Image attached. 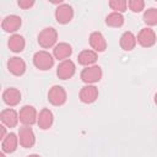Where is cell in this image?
Wrapping results in <instances>:
<instances>
[{"label": "cell", "instance_id": "obj_1", "mask_svg": "<svg viewBox=\"0 0 157 157\" xmlns=\"http://www.w3.org/2000/svg\"><path fill=\"white\" fill-rule=\"evenodd\" d=\"M56 40H58V32L53 27H45L38 34V44L44 49L55 47Z\"/></svg>", "mask_w": 157, "mask_h": 157}, {"label": "cell", "instance_id": "obj_2", "mask_svg": "<svg viewBox=\"0 0 157 157\" xmlns=\"http://www.w3.org/2000/svg\"><path fill=\"white\" fill-rule=\"evenodd\" d=\"M33 64L37 69L42 71L49 70L54 65V56L47 50H39L33 55Z\"/></svg>", "mask_w": 157, "mask_h": 157}, {"label": "cell", "instance_id": "obj_3", "mask_svg": "<svg viewBox=\"0 0 157 157\" xmlns=\"http://www.w3.org/2000/svg\"><path fill=\"white\" fill-rule=\"evenodd\" d=\"M103 76V71L101 69V66L98 65H92V66H87L85 67L81 74H80V77L81 80L86 83V85H93L98 81H101Z\"/></svg>", "mask_w": 157, "mask_h": 157}, {"label": "cell", "instance_id": "obj_4", "mask_svg": "<svg viewBox=\"0 0 157 157\" xmlns=\"http://www.w3.org/2000/svg\"><path fill=\"white\" fill-rule=\"evenodd\" d=\"M67 99V94L64 87L59 86V85H54L53 87L49 88L48 91V101L55 105V107H60L63 105Z\"/></svg>", "mask_w": 157, "mask_h": 157}, {"label": "cell", "instance_id": "obj_5", "mask_svg": "<svg viewBox=\"0 0 157 157\" xmlns=\"http://www.w3.org/2000/svg\"><path fill=\"white\" fill-rule=\"evenodd\" d=\"M18 141L23 148H31L36 144V135L31 126L23 125L18 129Z\"/></svg>", "mask_w": 157, "mask_h": 157}, {"label": "cell", "instance_id": "obj_6", "mask_svg": "<svg viewBox=\"0 0 157 157\" xmlns=\"http://www.w3.org/2000/svg\"><path fill=\"white\" fill-rule=\"evenodd\" d=\"M136 39H137V43L141 47H144V48H151V47H153L156 44L157 36H156V33H155V31L152 28L145 27V28H142L139 32Z\"/></svg>", "mask_w": 157, "mask_h": 157}, {"label": "cell", "instance_id": "obj_7", "mask_svg": "<svg viewBox=\"0 0 157 157\" xmlns=\"http://www.w3.org/2000/svg\"><path fill=\"white\" fill-rule=\"evenodd\" d=\"M18 117H20V121L23 125H27V126L33 125L38 120V114H37L36 108L33 105H28V104L27 105H23L20 109Z\"/></svg>", "mask_w": 157, "mask_h": 157}, {"label": "cell", "instance_id": "obj_8", "mask_svg": "<svg viewBox=\"0 0 157 157\" xmlns=\"http://www.w3.org/2000/svg\"><path fill=\"white\" fill-rule=\"evenodd\" d=\"M74 17V9L69 4H61L56 7L55 10V20L60 25H66L69 23Z\"/></svg>", "mask_w": 157, "mask_h": 157}, {"label": "cell", "instance_id": "obj_9", "mask_svg": "<svg viewBox=\"0 0 157 157\" xmlns=\"http://www.w3.org/2000/svg\"><path fill=\"white\" fill-rule=\"evenodd\" d=\"M76 72V66L72 60L66 59L60 61V64L56 67V75L60 80H69L71 78Z\"/></svg>", "mask_w": 157, "mask_h": 157}, {"label": "cell", "instance_id": "obj_10", "mask_svg": "<svg viewBox=\"0 0 157 157\" xmlns=\"http://www.w3.org/2000/svg\"><path fill=\"white\" fill-rule=\"evenodd\" d=\"M0 120H1V123L5 126H7V128H15L18 124L20 117H18V113L15 109L6 108V109L1 110V113H0Z\"/></svg>", "mask_w": 157, "mask_h": 157}, {"label": "cell", "instance_id": "obj_11", "mask_svg": "<svg viewBox=\"0 0 157 157\" xmlns=\"http://www.w3.org/2000/svg\"><path fill=\"white\" fill-rule=\"evenodd\" d=\"M98 98V88L94 85H86L81 88L80 91V101L82 103L90 104L96 102V99Z\"/></svg>", "mask_w": 157, "mask_h": 157}, {"label": "cell", "instance_id": "obj_12", "mask_svg": "<svg viewBox=\"0 0 157 157\" xmlns=\"http://www.w3.org/2000/svg\"><path fill=\"white\" fill-rule=\"evenodd\" d=\"M90 45L96 53H102L107 49V40L101 32H92L90 34Z\"/></svg>", "mask_w": 157, "mask_h": 157}, {"label": "cell", "instance_id": "obj_13", "mask_svg": "<svg viewBox=\"0 0 157 157\" xmlns=\"http://www.w3.org/2000/svg\"><path fill=\"white\" fill-rule=\"evenodd\" d=\"M22 25V20L20 16L17 15H9L6 16L2 22H1V28L7 32V33H12V32H16Z\"/></svg>", "mask_w": 157, "mask_h": 157}, {"label": "cell", "instance_id": "obj_14", "mask_svg": "<svg viewBox=\"0 0 157 157\" xmlns=\"http://www.w3.org/2000/svg\"><path fill=\"white\" fill-rule=\"evenodd\" d=\"M7 69L12 75L22 76L26 72V63L23 59L18 58V56H12L7 61Z\"/></svg>", "mask_w": 157, "mask_h": 157}, {"label": "cell", "instance_id": "obj_15", "mask_svg": "<svg viewBox=\"0 0 157 157\" xmlns=\"http://www.w3.org/2000/svg\"><path fill=\"white\" fill-rule=\"evenodd\" d=\"M2 101L9 107H15L21 102V92L15 87H9L2 92Z\"/></svg>", "mask_w": 157, "mask_h": 157}, {"label": "cell", "instance_id": "obj_16", "mask_svg": "<svg viewBox=\"0 0 157 157\" xmlns=\"http://www.w3.org/2000/svg\"><path fill=\"white\" fill-rule=\"evenodd\" d=\"M18 135L15 132H9L6 137L1 141V150L4 153H12L17 150L18 146Z\"/></svg>", "mask_w": 157, "mask_h": 157}, {"label": "cell", "instance_id": "obj_17", "mask_svg": "<svg viewBox=\"0 0 157 157\" xmlns=\"http://www.w3.org/2000/svg\"><path fill=\"white\" fill-rule=\"evenodd\" d=\"M54 123V115L52 113L50 109L48 108H43L39 114H38V120H37V124L39 126V129L42 130H47L49 129Z\"/></svg>", "mask_w": 157, "mask_h": 157}, {"label": "cell", "instance_id": "obj_18", "mask_svg": "<svg viewBox=\"0 0 157 157\" xmlns=\"http://www.w3.org/2000/svg\"><path fill=\"white\" fill-rule=\"evenodd\" d=\"M72 54V48H71V45L69 44V43H66V42H60V43H58L55 47H54V49H53V55H54V58L55 59H58V60H66L70 55Z\"/></svg>", "mask_w": 157, "mask_h": 157}, {"label": "cell", "instance_id": "obj_19", "mask_svg": "<svg viewBox=\"0 0 157 157\" xmlns=\"http://www.w3.org/2000/svg\"><path fill=\"white\" fill-rule=\"evenodd\" d=\"M119 44H120V48L125 52H130L132 50L136 44H137V39L135 37V34L130 31H126L121 34L120 39H119Z\"/></svg>", "mask_w": 157, "mask_h": 157}, {"label": "cell", "instance_id": "obj_20", "mask_svg": "<svg viewBox=\"0 0 157 157\" xmlns=\"http://www.w3.org/2000/svg\"><path fill=\"white\" fill-rule=\"evenodd\" d=\"M97 59H98V55H97V53L94 52V50H92V49H85V50H82L78 55H77V61H78V64H81V65H83V66H92L96 61H97Z\"/></svg>", "mask_w": 157, "mask_h": 157}, {"label": "cell", "instance_id": "obj_21", "mask_svg": "<svg viewBox=\"0 0 157 157\" xmlns=\"http://www.w3.org/2000/svg\"><path fill=\"white\" fill-rule=\"evenodd\" d=\"M7 45H9V49L11 52H13V53H21L25 49L26 42H25V38L21 34H12L9 38Z\"/></svg>", "mask_w": 157, "mask_h": 157}, {"label": "cell", "instance_id": "obj_22", "mask_svg": "<svg viewBox=\"0 0 157 157\" xmlns=\"http://www.w3.org/2000/svg\"><path fill=\"white\" fill-rule=\"evenodd\" d=\"M105 25L109 27H121L124 25V16L119 12H110L105 17Z\"/></svg>", "mask_w": 157, "mask_h": 157}, {"label": "cell", "instance_id": "obj_23", "mask_svg": "<svg viewBox=\"0 0 157 157\" xmlns=\"http://www.w3.org/2000/svg\"><path fill=\"white\" fill-rule=\"evenodd\" d=\"M144 22L147 26H156L157 25V9L156 7H150L145 10L144 12Z\"/></svg>", "mask_w": 157, "mask_h": 157}, {"label": "cell", "instance_id": "obj_24", "mask_svg": "<svg viewBox=\"0 0 157 157\" xmlns=\"http://www.w3.org/2000/svg\"><path fill=\"white\" fill-rule=\"evenodd\" d=\"M109 6L112 10H114V12L123 13L128 9V1L126 0H110Z\"/></svg>", "mask_w": 157, "mask_h": 157}, {"label": "cell", "instance_id": "obj_25", "mask_svg": "<svg viewBox=\"0 0 157 157\" xmlns=\"http://www.w3.org/2000/svg\"><path fill=\"white\" fill-rule=\"evenodd\" d=\"M128 6L132 12H141L145 9V1L144 0H129Z\"/></svg>", "mask_w": 157, "mask_h": 157}, {"label": "cell", "instance_id": "obj_26", "mask_svg": "<svg viewBox=\"0 0 157 157\" xmlns=\"http://www.w3.org/2000/svg\"><path fill=\"white\" fill-rule=\"evenodd\" d=\"M17 5H18L21 9L27 10V9H29V7H32V6L34 5V1H33V0H18V1H17Z\"/></svg>", "mask_w": 157, "mask_h": 157}, {"label": "cell", "instance_id": "obj_27", "mask_svg": "<svg viewBox=\"0 0 157 157\" xmlns=\"http://www.w3.org/2000/svg\"><path fill=\"white\" fill-rule=\"evenodd\" d=\"M6 135H7L6 134V126L5 125H1L0 126V139H1V141L6 137Z\"/></svg>", "mask_w": 157, "mask_h": 157}, {"label": "cell", "instance_id": "obj_28", "mask_svg": "<svg viewBox=\"0 0 157 157\" xmlns=\"http://www.w3.org/2000/svg\"><path fill=\"white\" fill-rule=\"evenodd\" d=\"M153 102H155V104L157 105V92H156L155 96H153Z\"/></svg>", "mask_w": 157, "mask_h": 157}, {"label": "cell", "instance_id": "obj_29", "mask_svg": "<svg viewBox=\"0 0 157 157\" xmlns=\"http://www.w3.org/2000/svg\"><path fill=\"white\" fill-rule=\"evenodd\" d=\"M27 157H40L39 155H36V153H33V155H29V156H27Z\"/></svg>", "mask_w": 157, "mask_h": 157}, {"label": "cell", "instance_id": "obj_30", "mask_svg": "<svg viewBox=\"0 0 157 157\" xmlns=\"http://www.w3.org/2000/svg\"><path fill=\"white\" fill-rule=\"evenodd\" d=\"M0 157H5V155H4V152H2V153H0Z\"/></svg>", "mask_w": 157, "mask_h": 157}]
</instances>
